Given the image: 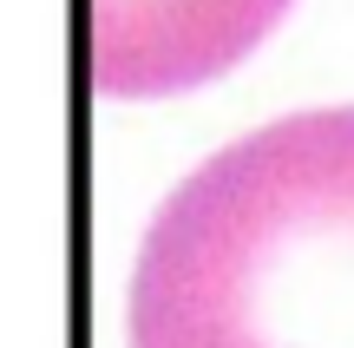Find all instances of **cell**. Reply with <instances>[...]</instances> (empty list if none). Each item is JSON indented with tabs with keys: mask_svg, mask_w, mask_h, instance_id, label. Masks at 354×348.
Instances as JSON below:
<instances>
[{
	"mask_svg": "<svg viewBox=\"0 0 354 348\" xmlns=\"http://www.w3.org/2000/svg\"><path fill=\"white\" fill-rule=\"evenodd\" d=\"M131 348H354V105L289 112L210 152L151 210Z\"/></svg>",
	"mask_w": 354,
	"mask_h": 348,
	"instance_id": "6da1fadb",
	"label": "cell"
},
{
	"mask_svg": "<svg viewBox=\"0 0 354 348\" xmlns=\"http://www.w3.org/2000/svg\"><path fill=\"white\" fill-rule=\"evenodd\" d=\"M289 0H79V66L92 92L158 99L230 73Z\"/></svg>",
	"mask_w": 354,
	"mask_h": 348,
	"instance_id": "7a4b0ae2",
	"label": "cell"
}]
</instances>
